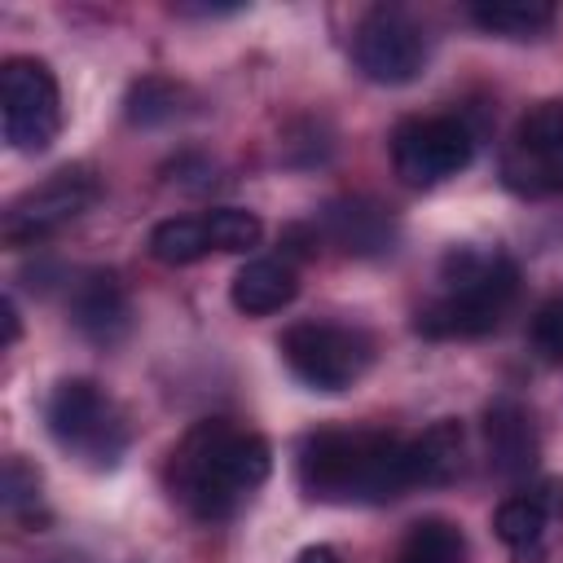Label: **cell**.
<instances>
[{"label":"cell","instance_id":"cell-13","mask_svg":"<svg viewBox=\"0 0 563 563\" xmlns=\"http://www.w3.org/2000/svg\"><path fill=\"white\" fill-rule=\"evenodd\" d=\"M484 453H488V471H497L501 479H523L537 471L541 457V435L532 422V409L515 396H493L484 405Z\"/></svg>","mask_w":563,"mask_h":563},{"label":"cell","instance_id":"cell-1","mask_svg":"<svg viewBox=\"0 0 563 563\" xmlns=\"http://www.w3.org/2000/svg\"><path fill=\"white\" fill-rule=\"evenodd\" d=\"M273 449L260 431L229 418L194 422L167 457L172 497L202 523H224L268 479Z\"/></svg>","mask_w":563,"mask_h":563},{"label":"cell","instance_id":"cell-2","mask_svg":"<svg viewBox=\"0 0 563 563\" xmlns=\"http://www.w3.org/2000/svg\"><path fill=\"white\" fill-rule=\"evenodd\" d=\"M299 488L330 506H383L413 488L409 435L374 427H321L299 440Z\"/></svg>","mask_w":563,"mask_h":563},{"label":"cell","instance_id":"cell-22","mask_svg":"<svg viewBox=\"0 0 563 563\" xmlns=\"http://www.w3.org/2000/svg\"><path fill=\"white\" fill-rule=\"evenodd\" d=\"M4 493H0V501H4V510L13 515V519H22V523H44V493H40V471L31 466V462H22V457H9L4 462V484H0Z\"/></svg>","mask_w":563,"mask_h":563},{"label":"cell","instance_id":"cell-24","mask_svg":"<svg viewBox=\"0 0 563 563\" xmlns=\"http://www.w3.org/2000/svg\"><path fill=\"white\" fill-rule=\"evenodd\" d=\"M528 343H532V352H537L541 361L563 365V290L550 295V299L532 312V321H528Z\"/></svg>","mask_w":563,"mask_h":563},{"label":"cell","instance_id":"cell-14","mask_svg":"<svg viewBox=\"0 0 563 563\" xmlns=\"http://www.w3.org/2000/svg\"><path fill=\"white\" fill-rule=\"evenodd\" d=\"M299 295V273L290 260L282 255H260V260H246L229 286V299L238 312L246 317H268V312H282L290 299Z\"/></svg>","mask_w":563,"mask_h":563},{"label":"cell","instance_id":"cell-15","mask_svg":"<svg viewBox=\"0 0 563 563\" xmlns=\"http://www.w3.org/2000/svg\"><path fill=\"white\" fill-rule=\"evenodd\" d=\"M462 457H466V435H462L457 418H440L422 435H409L413 488H444V484H453L462 475Z\"/></svg>","mask_w":563,"mask_h":563},{"label":"cell","instance_id":"cell-21","mask_svg":"<svg viewBox=\"0 0 563 563\" xmlns=\"http://www.w3.org/2000/svg\"><path fill=\"white\" fill-rule=\"evenodd\" d=\"M501 180H506V189H515L523 198H554V194H563V150H554L545 158L501 154Z\"/></svg>","mask_w":563,"mask_h":563},{"label":"cell","instance_id":"cell-7","mask_svg":"<svg viewBox=\"0 0 563 563\" xmlns=\"http://www.w3.org/2000/svg\"><path fill=\"white\" fill-rule=\"evenodd\" d=\"M431 57V35L427 26L400 9V4H374L361 13L352 31V62L369 84H409L422 75Z\"/></svg>","mask_w":563,"mask_h":563},{"label":"cell","instance_id":"cell-26","mask_svg":"<svg viewBox=\"0 0 563 563\" xmlns=\"http://www.w3.org/2000/svg\"><path fill=\"white\" fill-rule=\"evenodd\" d=\"M295 563H343V559H339V550H330V545H308Z\"/></svg>","mask_w":563,"mask_h":563},{"label":"cell","instance_id":"cell-5","mask_svg":"<svg viewBox=\"0 0 563 563\" xmlns=\"http://www.w3.org/2000/svg\"><path fill=\"white\" fill-rule=\"evenodd\" d=\"M277 352L286 369L312 391H347L374 361V339L343 321H295L282 330Z\"/></svg>","mask_w":563,"mask_h":563},{"label":"cell","instance_id":"cell-8","mask_svg":"<svg viewBox=\"0 0 563 563\" xmlns=\"http://www.w3.org/2000/svg\"><path fill=\"white\" fill-rule=\"evenodd\" d=\"M0 128L18 154H40L62 132V88L40 57H9L0 66Z\"/></svg>","mask_w":563,"mask_h":563},{"label":"cell","instance_id":"cell-9","mask_svg":"<svg viewBox=\"0 0 563 563\" xmlns=\"http://www.w3.org/2000/svg\"><path fill=\"white\" fill-rule=\"evenodd\" d=\"M479 132L466 114H413L391 132V167L405 185H440L457 176L475 154Z\"/></svg>","mask_w":563,"mask_h":563},{"label":"cell","instance_id":"cell-6","mask_svg":"<svg viewBox=\"0 0 563 563\" xmlns=\"http://www.w3.org/2000/svg\"><path fill=\"white\" fill-rule=\"evenodd\" d=\"M101 198V176L92 167H57L40 185L22 189L4 216H0V238L4 246H35L53 233H62L70 220H79L92 202Z\"/></svg>","mask_w":563,"mask_h":563},{"label":"cell","instance_id":"cell-23","mask_svg":"<svg viewBox=\"0 0 563 563\" xmlns=\"http://www.w3.org/2000/svg\"><path fill=\"white\" fill-rule=\"evenodd\" d=\"M207 220V233H211V246L216 251H229V255H242L251 246H260L264 238V224L255 211H242V207H216L202 216Z\"/></svg>","mask_w":563,"mask_h":563},{"label":"cell","instance_id":"cell-16","mask_svg":"<svg viewBox=\"0 0 563 563\" xmlns=\"http://www.w3.org/2000/svg\"><path fill=\"white\" fill-rule=\"evenodd\" d=\"M466 18L488 35L537 40L554 26L559 9L550 0H475V4H466Z\"/></svg>","mask_w":563,"mask_h":563},{"label":"cell","instance_id":"cell-4","mask_svg":"<svg viewBox=\"0 0 563 563\" xmlns=\"http://www.w3.org/2000/svg\"><path fill=\"white\" fill-rule=\"evenodd\" d=\"M44 422H48L53 444L88 471H114L132 444L128 413L92 378H62L48 391Z\"/></svg>","mask_w":563,"mask_h":563},{"label":"cell","instance_id":"cell-17","mask_svg":"<svg viewBox=\"0 0 563 563\" xmlns=\"http://www.w3.org/2000/svg\"><path fill=\"white\" fill-rule=\"evenodd\" d=\"M391 563H471V550H466V537L457 523L431 515V519H418L400 537Z\"/></svg>","mask_w":563,"mask_h":563},{"label":"cell","instance_id":"cell-11","mask_svg":"<svg viewBox=\"0 0 563 563\" xmlns=\"http://www.w3.org/2000/svg\"><path fill=\"white\" fill-rule=\"evenodd\" d=\"M312 229H317V238H325L330 246H339V251L352 255V260L391 255V246H396V238H400L396 216H391L378 198H369V194H343V198L321 202Z\"/></svg>","mask_w":563,"mask_h":563},{"label":"cell","instance_id":"cell-19","mask_svg":"<svg viewBox=\"0 0 563 563\" xmlns=\"http://www.w3.org/2000/svg\"><path fill=\"white\" fill-rule=\"evenodd\" d=\"M563 150V101H537L519 114L506 154L510 158H545Z\"/></svg>","mask_w":563,"mask_h":563},{"label":"cell","instance_id":"cell-20","mask_svg":"<svg viewBox=\"0 0 563 563\" xmlns=\"http://www.w3.org/2000/svg\"><path fill=\"white\" fill-rule=\"evenodd\" d=\"M207 251H216V246H211V233H207L202 216H172V220L154 224V233H150V255L158 264H172V268L194 264Z\"/></svg>","mask_w":563,"mask_h":563},{"label":"cell","instance_id":"cell-12","mask_svg":"<svg viewBox=\"0 0 563 563\" xmlns=\"http://www.w3.org/2000/svg\"><path fill=\"white\" fill-rule=\"evenodd\" d=\"M70 325L97 343V347H114L128 339L132 330V299H128V286L119 282L114 268H92L84 273L75 286H70Z\"/></svg>","mask_w":563,"mask_h":563},{"label":"cell","instance_id":"cell-27","mask_svg":"<svg viewBox=\"0 0 563 563\" xmlns=\"http://www.w3.org/2000/svg\"><path fill=\"white\" fill-rule=\"evenodd\" d=\"M18 334H22V325H18V308H13V299H4V347H13Z\"/></svg>","mask_w":563,"mask_h":563},{"label":"cell","instance_id":"cell-3","mask_svg":"<svg viewBox=\"0 0 563 563\" xmlns=\"http://www.w3.org/2000/svg\"><path fill=\"white\" fill-rule=\"evenodd\" d=\"M435 295L413 312L422 339H484L519 299V264L497 246H449Z\"/></svg>","mask_w":563,"mask_h":563},{"label":"cell","instance_id":"cell-10","mask_svg":"<svg viewBox=\"0 0 563 563\" xmlns=\"http://www.w3.org/2000/svg\"><path fill=\"white\" fill-rule=\"evenodd\" d=\"M559 519H563V479L545 475L497 506L493 532L506 545L510 563H545V537H550V523Z\"/></svg>","mask_w":563,"mask_h":563},{"label":"cell","instance_id":"cell-18","mask_svg":"<svg viewBox=\"0 0 563 563\" xmlns=\"http://www.w3.org/2000/svg\"><path fill=\"white\" fill-rule=\"evenodd\" d=\"M185 101H189V92H185L176 79L145 75V79H136V84L128 88L123 114H128V123H136V128H158V123L180 119V114H185Z\"/></svg>","mask_w":563,"mask_h":563},{"label":"cell","instance_id":"cell-25","mask_svg":"<svg viewBox=\"0 0 563 563\" xmlns=\"http://www.w3.org/2000/svg\"><path fill=\"white\" fill-rule=\"evenodd\" d=\"M172 13H180V18H224V13H242V4H172Z\"/></svg>","mask_w":563,"mask_h":563}]
</instances>
